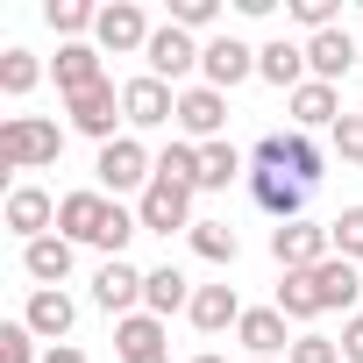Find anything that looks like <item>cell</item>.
Listing matches in <instances>:
<instances>
[{
	"instance_id": "1",
	"label": "cell",
	"mask_w": 363,
	"mask_h": 363,
	"mask_svg": "<svg viewBox=\"0 0 363 363\" xmlns=\"http://www.w3.org/2000/svg\"><path fill=\"white\" fill-rule=\"evenodd\" d=\"M57 235H65V242H93V250L121 257V250H128V235H143V221H135L121 200H107V193H65V200H57Z\"/></svg>"
},
{
	"instance_id": "2",
	"label": "cell",
	"mask_w": 363,
	"mask_h": 363,
	"mask_svg": "<svg viewBox=\"0 0 363 363\" xmlns=\"http://www.w3.org/2000/svg\"><path fill=\"white\" fill-rule=\"evenodd\" d=\"M65 157V128L43 114H8L0 121V164L8 171H50Z\"/></svg>"
},
{
	"instance_id": "3",
	"label": "cell",
	"mask_w": 363,
	"mask_h": 363,
	"mask_svg": "<svg viewBox=\"0 0 363 363\" xmlns=\"http://www.w3.org/2000/svg\"><path fill=\"white\" fill-rule=\"evenodd\" d=\"M93 171H100V193H107V200H121V193H135V200H143V193H150V178H157V157H150L135 135H121V143H107V150H100V164H93Z\"/></svg>"
},
{
	"instance_id": "4",
	"label": "cell",
	"mask_w": 363,
	"mask_h": 363,
	"mask_svg": "<svg viewBox=\"0 0 363 363\" xmlns=\"http://www.w3.org/2000/svg\"><path fill=\"white\" fill-rule=\"evenodd\" d=\"M150 15L135 8V0H107L100 8V22H93V43L107 50V57H135V50H150Z\"/></svg>"
},
{
	"instance_id": "5",
	"label": "cell",
	"mask_w": 363,
	"mask_h": 363,
	"mask_svg": "<svg viewBox=\"0 0 363 363\" xmlns=\"http://www.w3.org/2000/svg\"><path fill=\"white\" fill-rule=\"evenodd\" d=\"M135 221L150 228V235H193V193L186 186H164V178H150V193L135 200Z\"/></svg>"
},
{
	"instance_id": "6",
	"label": "cell",
	"mask_w": 363,
	"mask_h": 363,
	"mask_svg": "<svg viewBox=\"0 0 363 363\" xmlns=\"http://www.w3.org/2000/svg\"><path fill=\"white\" fill-rule=\"evenodd\" d=\"M143 285H150V271H135L128 257H107V264L93 271V306L114 313V320H128V313L143 306Z\"/></svg>"
},
{
	"instance_id": "7",
	"label": "cell",
	"mask_w": 363,
	"mask_h": 363,
	"mask_svg": "<svg viewBox=\"0 0 363 363\" xmlns=\"http://www.w3.org/2000/svg\"><path fill=\"white\" fill-rule=\"evenodd\" d=\"M221 128H228V93H214V86H186L178 93V135L186 143H221Z\"/></svg>"
},
{
	"instance_id": "8",
	"label": "cell",
	"mask_w": 363,
	"mask_h": 363,
	"mask_svg": "<svg viewBox=\"0 0 363 363\" xmlns=\"http://www.w3.org/2000/svg\"><path fill=\"white\" fill-rule=\"evenodd\" d=\"M250 72H257V50H250L242 36H214V43H200V86L228 93V86H242Z\"/></svg>"
},
{
	"instance_id": "9",
	"label": "cell",
	"mask_w": 363,
	"mask_h": 363,
	"mask_svg": "<svg viewBox=\"0 0 363 363\" xmlns=\"http://www.w3.org/2000/svg\"><path fill=\"white\" fill-rule=\"evenodd\" d=\"M271 257H278V271H313V264L335 257V242L313 221H285V228H271Z\"/></svg>"
},
{
	"instance_id": "10",
	"label": "cell",
	"mask_w": 363,
	"mask_h": 363,
	"mask_svg": "<svg viewBox=\"0 0 363 363\" xmlns=\"http://www.w3.org/2000/svg\"><path fill=\"white\" fill-rule=\"evenodd\" d=\"M143 65H150V79H164V86H178L186 72H200V43L178 29V22H164L157 36H150V50H143Z\"/></svg>"
},
{
	"instance_id": "11",
	"label": "cell",
	"mask_w": 363,
	"mask_h": 363,
	"mask_svg": "<svg viewBox=\"0 0 363 363\" xmlns=\"http://www.w3.org/2000/svg\"><path fill=\"white\" fill-rule=\"evenodd\" d=\"M121 114H128V128H164V121H178V93L143 72V79L121 86Z\"/></svg>"
},
{
	"instance_id": "12",
	"label": "cell",
	"mask_w": 363,
	"mask_h": 363,
	"mask_svg": "<svg viewBox=\"0 0 363 363\" xmlns=\"http://www.w3.org/2000/svg\"><path fill=\"white\" fill-rule=\"evenodd\" d=\"M65 107H72V128H79V135H93L100 150H107V143H121V135H114V121H128V114H121L114 79H107V86H93V93H79V100H65Z\"/></svg>"
},
{
	"instance_id": "13",
	"label": "cell",
	"mask_w": 363,
	"mask_h": 363,
	"mask_svg": "<svg viewBox=\"0 0 363 363\" xmlns=\"http://www.w3.org/2000/svg\"><path fill=\"white\" fill-rule=\"evenodd\" d=\"M22 320H29V335L36 342H65L72 335V320H79V306H72V292L65 285H43V292H29V306H22Z\"/></svg>"
},
{
	"instance_id": "14",
	"label": "cell",
	"mask_w": 363,
	"mask_h": 363,
	"mask_svg": "<svg viewBox=\"0 0 363 363\" xmlns=\"http://www.w3.org/2000/svg\"><path fill=\"white\" fill-rule=\"evenodd\" d=\"M235 342L250 349V363H271V356H292L299 335H285V313H278V306H250L242 328H235Z\"/></svg>"
},
{
	"instance_id": "15",
	"label": "cell",
	"mask_w": 363,
	"mask_h": 363,
	"mask_svg": "<svg viewBox=\"0 0 363 363\" xmlns=\"http://www.w3.org/2000/svg\"><path fill=\"white\" fill-rule=\"evenodd\" d=\"M250 200H257V207H264V214L285 228V221H299V207H306V186H299L292 171H257V164H250Z\"/></svg>"
},
{
	"instance_id": "16",
	"label": "cell",
	"mask_w": 363,
	"mask_h": 363,
	"mask_svg": "<svg viewBox=\"0 0 363 363\" xmlns=\"http://www.w3.org/2000/svg\"><path fill=\"white\" fill-rule=\"evenodd\" d=\"M100 57H107L100 43H57V65H50V72H57V93H65V100H79V93H93V86H107V72H100Z\"/></svg>"
},
{
	"instance_id": "17",
	"label": "cell",
	"mask_w": 363,
	"mask_h": 363,
	"mask_svg": "<svg viewBox=\"0 0 363 363\" xmlns=\"http://www.w3.org/2000/svg\"><path fill=\"white\" fill-rule=\"evenodd\" d=\"M114 349H121V363H171V342H164V320L157 313L114 320Z\"/></svg>"
},
{
	"instance_id": "18",
	"label": "cell",
	"mask_w": 363,
	"mask_h": 363,
	"mask_svg": "<svg viewBox=\"0 0 363 363\" xmlns=\"http://www.w3.org/2000/svg\"><path fill=\"white\" fill-rule=\"evenodd\" d=\"M356 57H363V50H356L349 29H320V36H306V72H313L320 86H342V72H349Z\"/></svg>"
},
{
	"instance_id": "19",
	"label": "cell",
	"mask_w": 363,
	"mask_h": 363,
	"mask_svg": "<svg viewBox=\"0 0 363 363\" xmlns=\"http://www.w3.org/2000/svg\"><path fill=\"white\" fill-rule=\"evenodd\" d=\"M186 313H193L200 335H228V328H242L250 306L235 299V285H193V306H186Z\"/></svg>"
},
{
	"instance_id": "20",
	"label": "cell",
	"mask_w": 363,
	"mask_h": 363,
	"mask_svg": "<svg viewBox=\"0 0 363 363\" xmlns=\"http://www.w3.org/2000/svg\"><path fill=\"white\" fill-rule=\"evenodd\" d=\"M292 100V128L299 135H313V128H335L342 121V86H320V79H306L299 93H285Z\"/></svg>"
},
{
	"instance_id": "21",
	"label": "cell",
	"mask_w": 363,
	"mask_h": 363,
	"mask_svg": "<svg viewBox=\"0 0 363 363\" xmlns=\"http://www.w3.org/2000/svg\"><path fill=\"white\" fill-rule=\"evenodd\" d=\"M50 221H57V200H50L43 186H15V193H8V228H15L22 242H43Z\"/></svg>"
},
{
	"instance_id": "22",
	"label": "cell",
	"mask_w": 363,
	"mask_h": 363,
	"mask_svg": "<svg viewBox=\"0 0 363 363\" xmlns=\"http://www.w3.org/2000/svg\"><path fill=\"white\" fill-rule=\"evenodd\" d=\"M257 79H271V86H285V93H299L313 72H306V43H285V36H271L264 50H257Z\"/></svg>"
},
{
	"instance_id": "23",
	"label": "cell",
	"mask_w": 363,
	"mask_h": 363,
	"mask_svg": "<svg viewBox=\"0 0 363 363\" xmlns=\"http://www.w3.org/2000/svg\"><path fill=\"white\" fill-rule=\"evenodd\" d=\"M313 292H320V313H328V306L349 313V306L363 299V271H356L349 257H328V264H313Z\"/></svg>"
},
{
	"instance_id": "24",
	"label": "cell",
	"mask_w": 363,
	"mask_h": 363,
	"mask_svg": "<svg viewBox=\"0 0 363 363\" xmlns=\"http://www.w3.org/2000/svg\"><path fill=\"white\" fill-rule=\"evenodd\" d=\"M22 271L36 278V292H43V285H65V278H72V242H65V235L22 242Z\"/></svg>"
},
{
	"instance_id": "25",
	"label": "cell",
	"mask_w": 363,
	"mask_h": 363,
	"mask_svg": "<svg viewBox=\"0 0 363 363\" xmlns=\"http://www.w3.org/2000/svg\"><path fill=\"white\" fill-rule=\"evenodd\" d=\"M193 306V285H186V271H178V264H157L150 271V285H143V313H186Z\"/></svg>"
},
{
	"instance_id": "26",
	"label": "cell",
	"mask_w": 363,
	"mask_h": 363,
	"mask_svg": "<svg viewBox=\"0 0 363 363\" xmlns=\"http://www.w3.org/2000/svg\"><path fill=\"white\" fill-rule=\"evenodd\" d=\"M235 178H242V150L235 143H207L200 150V193H228Z\"/></svg>"
},
{
	"instance_id": "27",
	"label": "cell",
	"mask_w": 363,
	"mask_h": 363,
	"mask_svg": "<svg viewBox=\"0 0 363 363\" xmlns=\"http://www.w3.org/2000/svg\"><path fill=\"white\" fill-rule=\"evenodd\" d=\"M186 242H193V257H200V264H235V257H242V242H235V228H228V221H193V235H186Z\"/></svg>"
},
{
	"instance_id": "28",
	"label": "cell",
	"mask_w": 363,
	"mask_h": 363,
	"mask_svg": "<svg viewBox=\"0 0 363 363\" xmlns=\"http://www.w3.org/2000/svg\"><path fill=\"white\" fill-rule=\"evenodd\" d=\"M285 171H292L299 186L313 193V186H320V171H328V157H320V143H313V135H299V128H285Z\"/></svg>"
},
{
	"instance_id": "29",
	"label": "cell",
	"mask_w": 363,
	"mask_h": 363,
	"mask_svg": "<svg viewBox=\"0 0 363 363\" xmlns=\"http://www.w3.org/2000/svg\"><path fill=\"white\" fill-rule=\"evenodd\" d=\"M285 320H313L320 313V292H313V271H285V285H278V299H271Z\"/></svg>"
},
{
	"instance_id": "30",
	"label": "cell",
	"mask_w": 363,
	"mask_h": 363,
	"mask_svg": "<svg viewBox=\"0 0 363 363\" xmlns=\"http://www.w3.org/2000/svg\"><path fill=\"white\" fill-rule=\"evenodd\" d=\"M43 22H50L65 43H86V36H93V22H100V8H86V0H50Z\"/></svg>"
},
{
	"instance_id": "31",
	"label": "cell",
	"mask_w": 363,
	"mask_h": 363,
	"mask_svg": "<svg viewBox=\"0 0 363 363\" xmlns=\"http://www.w3.org/2000/svg\"><path fill=\"white\" fill-rule=\"evenodd\" d=\"M157 178H164V186L200 193V143H171V150L157 157Z\"/></svg>"
},
{
	"instance_id": "32",
	"label": "cell",
	"mask_w": 363,
	"mask_h": 363,
	"mask_svg": "<svg viewBox=\"0 0 363 363\" xmlns=\"http://www.w3.org/2000/svg\"><path fill=\"white\" fill-rule=\"evenodd\" d=\"M36 79H43V65H36L29 50H8V57H0V93H8V100L36 93Z\"/></svg>"
},
{
	"instance_id": "33",
	"label": "cell",
	"mask_w": 363,
	"mask_h": 363,
	"mask_svg": "<svg viewBox=\"0 0 363 363\" xmlns=\"http://www.w3.org/2000/svg\"><path fill=\"white\" fill-rule=\"evenodd\" d=\"M328 242H335V257L363 264V207H342V214L328 221Z\"/></svg>"
},
{
	"instance_id": "34",
	"label": "cell",
	"mask_w": 363,
	"mask_h": 363,
	"mask_svg": "<svg viewBox=\"0 0 363 363\" xmlns=\"http://www.w3.org/2000/svg\"><path fill=\"white\" fill-rule=\"evenodd\" d=\"M0 363H43V356H36L29 320H8V328H0Z\"/></svg>"
},
{
	"instance_id": "35",
	"label": "cell",
	"mask_w": 363,
	"mask_h": 363,
	"mask_svg": "<svg viewBox=\"0 0 363 363\" xmlns=\"http://www.w3.org/2000/svg\"><path fill=\"white\" fill-rule=\"evenodd\" d=\"M328 143H335L342 164H363V114H342V121L328 128Z\"/></svg>"
},
{
	"instance_id": "36",
	"label": "cell",
	"mask_w": 363,
	"mask_h": 363,
	"mask_svg": "<svg viewBox=\"0 0 363 363\" xmlns=\"http://www.w3.org/2000/svg\"><path fill=\"white\" fill-rule=\"evenodd\" d=\"M214 15H221V0H171V22L186 29V36L193 29H214Z\"/></svg>"
},
{
	"instance_id": "37",
	"label": "cell",
	"mask_w": 363,
	"mask_h": 363,
	"mask_svg": "<svg viewBox=\"0 0 363 363\" xmlns=\"http://www.w3.org/2000/svg\"><path fill=\"white\" fill-rule=\"evenodd\" d=\"M292 22H299L306 36H320V29H342V22H335V0H292Z\"/></svg>"
},
{
	"instance_id": "38",
	"label": "cell",
	"mask_w": 363,
	"mask_h": 363,
	"mask_svg": "<svg viewBox=\"0 0 363 363\" xmlns=\"http://www.w3.org/2000/svg\"><path fill=\"white\" fill-rule=\"evenodd\" d=\"M285 363H342V342H328V335H299Z\"/></svg>"
},
{
	"instance_id": "39",
	"label": "cell",
	"mask_w": 363,
	"mask_h": 363,
	"mask_svg": "<svg viewBox=\"0 0 363 363\" xmlns=\"http://www.w3.org/2000/svg\"><path fill=\"white\" fill-rule=\"evenodd\" d=\"M342 363H363V313L342 320Z\"/></svg>"
},
{
	"instance_id": "40",
	"label": "cell",
	"mask_w": 363,
	"mask_h": 363,
	"mask_svg": "<svg viewBox=\"0 0 363 363\" xmlns=\"http://www.w3.org/2000/svg\"><path fill=\"white\" fill-rule=\"evenodd\" d=\"M43 363H93L86 349H72V342H57V349H43Z\"/></svg>"
},
{
	"instance_id": "41",
	"label": "cell",
	"mask_w": 363,
	"mask_h": 363,
	"mask_svg": "<svg viewBox=\"0 0 363 363\" xmlns=\"http://www.w3.org/2000/svg\"><path fill=\"white\" fill-rule=\"evenodd\" d=\"M193 363H228V356H214V349H207V356H193Z\"/></svg>"
}]
</instances>
